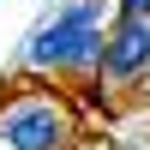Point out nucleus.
<instances>
[{
  "label": "nucleus",
  "instance_id": "f257e3e1",
  "mask_svg": "<svg viewBox=\"0 0 150 150\" xmlns=\"http://www.w3.org/2000/svg\"><path fill=\"white\" fill-rule=\"evenodd\" d=\"M102 6L96 0H66L42 30L30 36L24 60L36 72H66V78H96L102 72Z\"/></svg>",
  "mask_w": 150,
  "mask_h": 150
},
{
  "label": "nucleus",
  "instance_id": "f03ea898",
  "mask_svg": "<svg viewBox=\"0 0 150 150\" xmlns=\"http://www.w3.org/2000/svg\"><path fill=\"white\" fill-rule=\"evenodd\" d=\"M6 150H78V114L60 90H18L0 102Z\"/></svg>",
  "mask_w": 150,
  "mask_h": 150
},
{
  "label": "nucleus",
  "instance_id": "7ed1b4c3",
  "mask_svg": "<svg viewBox=\"0 0 150 150\" xmlns=\"http://www.w3.org/2000/svg\"><path fill=\"white\" fill-rule=\"evenodd\" d=\"M96 78H108V84L150 78V18L120 12V18L108 24V36H102V72H96Z\"/></svg>",
  "mask_w": 150,
  "mask_h": 150
},
{
  "label": "nucleus",
  "instance_id": "20e7f679",
  "mask_svg": "<svg viewBox=\"0 0 150 150\" xmlns=\"http://www.w3.org/2000/svg\"><path fill=\"white\" fill-rule=\"evenodd\" d=\"M120 12H132V18H150V0H120Z\"/></svg>",
  "mask_w": 150,
  "mask_h": 150
},
{
  "label": "nucleus",
  "instance_id": "39448f33",
  "mask_svg": "<svg viewBox=\"0 0 150 150\" xmlns=\"http://www.w3.org/2000/svg\"><path fill=\"white\" fill-rule=\"evenodd\" d=\"M78 150H102V144H78Z\"/></svg>",
  "mask_w": 150,
  "mask_h": 150
}]
</instances>
